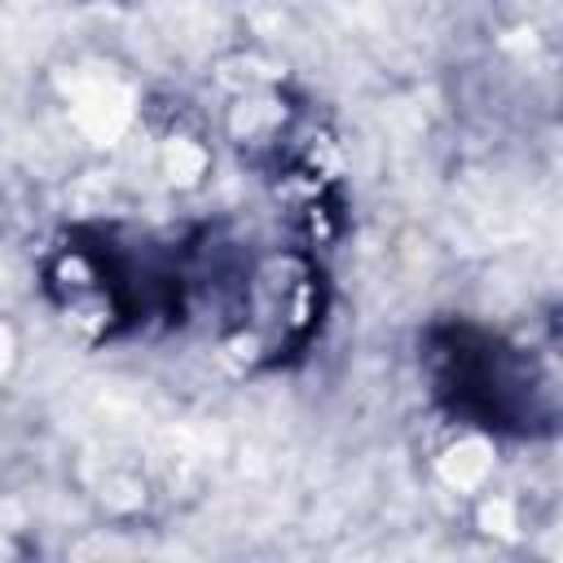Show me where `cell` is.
I'll return each mask as SVG.
<instances>
[{
	"label": "cell",
	"instance_id": "cell-1",
	"mask_svg": "<svg viewBox=\"0 0 563 563\" xmlns=\"http://www.w3.org/2000/svg\"><path fill=\"white\" fill-rule=\"evenodd\" d=\"M422 374L431 383V400L475 431L537 440L559 422L554 383L537 356L479 321L453 317L427 325Z\"/></svg>",
	"mask_w": 563,
	"mask_h": 563
}]
</instances>
